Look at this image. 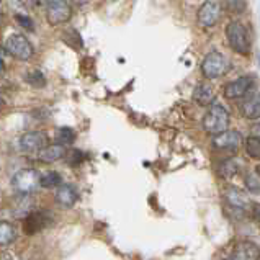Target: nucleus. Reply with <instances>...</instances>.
I'll list each match as a JSON object with an SVG mask.
<instances>
[{
    "label": "nucleus",
    "mask_w": 260,
    "mask_h": 260,
    "mask_svg": "<svg viewBox=\"0 0 260 260\" xmlns=\"http://www.w3.org/2000/svg\"><path fill=\"white\" fill-rule=\"evenodd\" d=\"M48 146V138L41 131H29L20 138V147L25 152H40Z\"/></svg>",
    "instance_id": "obj_12"
},
{
    "label": "nucleus",
    "mask_w": 260,
    "mask_h": 260,
    "mask_svg": "<svg viewBox=\"0 0 260 260\" xmlns=\"http://www.w3.org/2000/svg\"><path fill=\"white\" fill-rule=\"evenodd\" d=\"M4 103H5V102H4V96H2V93H0V108L4 107Z\"/></svg>",
    "instance_id": "obj_33"
},
{
    "label": "nucleus",
    "mask_w": 260,
    "mask_h": 260,
    "mask_svg": "<svg viewBox=\"0 0 260 260\" xmlns=\"http://www.w3.org/2000/svg\"><path fill=\"white\" fill-rule=\"evenodd\" d=\"M77 200H79V191L71 183H62L56 191V202L64 208L74 206L77 203Z\"/></svg>",
    "instance_id": "obj_15"
},
{
    "label": "nucleus",
    "mask_w": 260,
    "mask_h": 260,
    "mask_svg": "<svg viewBox=\"0 0 260 260\" xmlns=\"http://www.w3.org/2000/svg\"><path fill=\"white\" fill-rule=\"evenodd\" d=\"M17 237V231H15L13 224L7 221H0V246H9Z\"/></svg>",
    "instance_id": "obj_19"
},
{
    "label": "nucleus",
    "mask_w": 260,
    "mask_h": 260,
    "mask_svg": "<svg viewBox=\"0 0 260 260\" xmlns=\"http://www.w3.org/2000/svg\"><path fill=\"white\" fill-rule=\"evenodd\" d=\"M15 21L21 26V28H25L28 29V31H33L35 29V21L28 17V15H21V13H17L15 15Z\"/></svg>",
    "instance_id": "obj_25"
},
{
    "label": "nucleus",
    "mask_w": 260,
    "mask_h": 260,
    "mask_svg": "<svg viewBox=\"0 0 260 260\" xmlns=\"http://www.w3.org/2000/svg\"><path fill=\"white\" fill-rule=\"evenodd\" d=\"M72 2L77 5H84V4H87V0H72Z\"/></svg>",
    "instance_id": "obj_31"
},
{
    "label": "nucleus",
    "mask_w": 260,
    "mask_h": 260,
    "mask_svg": "<svg viewBox=\"0 0 260 260\" xmlns=\"http://www.w3.org/2000/svg\"><path fill=\"white\" fill-rule=\"evenodd\" d=\"M66 146H61V144H51V146H46L44 149H41L40 152H36V157L41 162H56L59 159L66 157Z\"/></svg>",
    "instance_id": "obj_17"
},
{
    "label": "nucleus",
    "mask_w": 260,
    "mask_h": 260,
    "mask_svg": "<svg viewBox=\"0 0 260 260\" xmlns=\"http://www.w3.org/2000/svg\"><path fill=\"white\" fill-rule=\"evenodd\" d=\"M40 185L43 188H59L62 185V177L56 170H49V172L41 175Z\"/></svg>",
    "instance_id": "obj_18"
},
{
    "label": "nucleus",
    "mask_w": 260,
    "mask_h": 260,
    "mask_svg": "<svg viewBox=\"0 0 260 260\" xmlns=\"http://www.w3.org/2000/svg\"><path fill=\"white\" fill-rule=\"evenodd\" d=\"M252 87H254V77L242 76L239 79L228 82L224 88H222V93H224V96L229 100H237V99L246 96L252 90Z\"/></svg>",
    "instance_id": "obj_8"
},
{
    "label": "nucleus",
    "mask_w": 260,
    "mask_h": 260,
    "mask_svg": "<svg viewBox=\"0 0 260 260\" xmlns=\"http://www.w3.org/2000/svg\"><path fill=\"white\" fill-rule=\"evenodd\" d=\"M226 38L229 46L233 48V51L239 53L242 56H246L250 53V40L247 28L244 26L239 21H231L226 28Z\"/></svg>",
    "instance_id": "obj_2"
},
{
    "label": "nucleus",
    "mask_w": 260,
    "mask_h": 260,
    "mask_svg": "<svg viewBox=\"0 0 260 260\" xmlns=\"http://www.w3.org/2000/svg\"><path fill=\"white\" fill-rule=\"evenodd\" d=\"M71 17H72V9L68 0H53L51 4H48L46 20L49 21V25L57 26L68 23Z\"/></svg>",
    "instance_id": "obj_7"
},
{
    "label": "nucleus",
    "mask_w": 260,
    "mask_h": 260,
    "mask_svg": "<svg viewBox=\"0 0 260 260\" xmlns=\"http://www.w3.org/2000/svg\"><path fill=\"white\" fill-rule=\"evenodd\" d=\"M255 175H257V177L260 178V164H258V166L255 167Z\"/></svg>",
    "instance_id": "obj_32"
},
{
    "label": "nucleus",
    "mask_w": 260,
    "mask_h": 260,
    "mask_svg": "<svg viewBox=\"0 0 260 260\" xmlns=\"http://www.w3.org/2000/svg\"><path fill=\"white\" fill-rule=\"evenodd\" d=\"M193 100H195L198 105L202 107H213L214 100H216V93H214V88L210 84H198L193 90Z\"/></svg>",
    "instance_id": "obj_16"
},
{
    "label": "nucleus",
    "mask_w": 260,
    "mask_h": 260,
    "mask_svg": "<svg viewBox=\"0 0 260 260\" xmlns=\"http://www.w3.org/2000/svg\"><path fill=\"white\" fill-rule=\"evenodd\" d=\"M250 213H252V216H254V219L257 222H260V203H252Z\"/></svg>",
    "instance_id": "obj_28"
},
{
    "label": "nucleus",
    "mask_w": 260,
    "mask_h": 260,
    "mask_svg": "<svg viewBox=\"0 0 260 260\" xmlns=\"http://www.w3.org/2000/svg\"><path fill=\"white\" fill-rule=\"evenodd\" d=\"M241 113L247 120H260V93L254 92L241 103Z\"/></svg>",
    "instance_id": "obj_14"
},
{
    "label": "nucleus",
    "mask_w": 260,
    "mask_h": 260,
    "mask_svg": "<svg viewBox=\"0 0 260 260\" xmlns=\"http://www.w3.org/2000/svg\"><path fill=\"white\" fill-rule=\"evenodd\" d=\"M244 182H246L247 190L250 193H254V195H258V193H260V178L257 175L247 174L246 177H244Z\"/></svg>",
    "instance_id": "obj_24"
},
{
    "label": "nucleus",
    "mask_w": 260,
    "mask_h": 260,
    "mask_svg": "<svg viewBox=\"0 0 260 260\" xmlns=\"http://www.w3.org/2000/svg\"><path fill=\"white\" fill-rule=\"evenodd\" d=\"M41 180V175L36 172L35 169H21L12 177V185L21 195H28V193L35 191L38 188Z\"/></svg>",
    "instance_id": "obj_4"
},
{
    "label": "nucleus",
    "mask_w": 260,
    "mask_h": 260,
    "mask_svg": "<svg viewBox=\"0 0 260 260\" xmlns=\"http://www.w3.org/2000/svg\"><path fill=\"white\" fill-rule=\"evenodd\" d=\"M246 154L250 159H260V135L249 136L246 139Z\"/></svg>",
    "instance_id": "obj_20"
},
{
    "label": "nucleus",
    "mask_w": 260,
    "mask_h": 260,
    "mask_svg": "<svg viewBox=\"0 0 260 260\" xmlns=\"http://www.w3.org/2000/svg\"><path fill=\"white\" fill-rule=\"evenodd\" d=\"M203 129L213 136H218L221 133L228 131L229 126V111L222 105H213L203 116Z\"/></svg>",
    "instance_id": "obj_1"
},
{
    "label": "nucleus",
    "mask_w": 260,
    "mask_h": 260,
    "mask_svg": "<svg viewBox=\"0 0 260 260\" xmlns=\"http://www.w3.org/2000/svg\"><path fill=\"white\" fill-rule=\"evenodd\" d=\"M13 2H17L21 7H33L36 4V0H13Z\"/></svg>",
    "instance_id": "obj_29"
},
{
    "label": "nucleus",
    "mask_w": 260,
    "mask_h": 260,
    "mask_svg": "<svg viewBox=\"0 0 260 260\" xmlns=\"http://www.w3.org/2000/svg\"><path fill=\"white\" fill-rule=\"evenodd\" d=\"M224 260H231V258H224Z\"/></svg>",
    "instance_id": "obj_35"
},
{
    "label": "nucleus",
    "mask_w": 260,
    "mask_h": 260,
    "mask_svg": "<svg viewBox=\"0 0 260 260\" xmlns=\"http://www.w3.org/2000/svg\"><path fill=\"white\" fill-rule=\"evenodd\" d=\"M66 160H68L69 166H77V164H80V162L84 160V154L80 152L79 149H72V151H69L68 154H66Z\"/></svg>",
    "instance_id": "obj_26"
},
{
    "label": "nucleus",
    "mask_w": 260,
    "mask_h": 260,
    "mask_svg": "<svg viewBox=\"0 0 260 260\" xmlns=\"http://www.w3.org/2000/svg\"><path fill=\"white\" fill-rule=\"evenodd\" d=\"M229 71L228 57L219 53V51H211L208 53L202 62V74L206 79H218Z\"/></svg>",
    "instance_id": "obj_3"
},
{
    "label": "nucleus",
    "mask_w": 260,
    "mask_h": 260,
    "mask_svg": "<svg viewBox=\"0 0 260 260\" xmlns=\"http://www.w3.org/2000/svg\"><path fill=\"white\" fill-rule=\"evenodd\" d=\"M260 258V247L252 241H239L236 242L233 249L231 260H258Z\"/></svg>",
    "instance_id": "obj_13"
},
{
    "label": "nucleus",
    "mask_w": 260,
    "mask_h": 260,
    "mask_svg": "<svg viewBox=\"0 0 260 260\" xmlns=\"http://www.w3.org/2000/svg\"><path fill=\"white\" fill-rule=\"evenodd\" d=\"M239 169H241V164H239V162H236V160H233V159H228V160H224V162H222V164L219 166V174H221L222 177L229 178V177H234L236 174H239Z\"/></svg>",
    "instance_id": "obj_22"
},
{
    "label": "nucleus",
    "mask_w": 260,
    "mask_h": 260,
    "mask_svg": "<svg viewBox=\"0 0 260 260\" xmlns=\"http://www.w3.org/2000/svg\"><path fill=\"white\" fill-rule=\"evenodd\" d=\"M25 80L29 84V85H33V87H44L46 85V77L43 76V74L40 71H33V72H28L26 76H25Z\"/></svg>",
    "instance_id": "obj_23"
},
{
    "label": "nucleus",
    "mask_w": 260,
    "mask_h": 260,
    "mask_svg": "<svg viewBox=\"0 0 260 260\" xmlns=\"http://www.w3.org/2000/svg\"><path fill=\"white\" fill-rule=\"evenodd\" d=\"M224 202L228 205V210L233 211V213H237V216H239V218L252 206L249 203L247 197L244 195V193L239 188H234V187L226 190V193H224Z\"/></svg>",
    "instance_id": "obj_10"
},
{
    "label": "nucleus",
    "mask_w": 260,
    "mask_h": 260,
    "mask_svg": "<svg viewBox=\"0 0 260 260\" xmlns=\"http://www.w3.org/2000/svg\"><path fill=\"white\" fill-rule=\"evenodd\" d=\"M4 53H2V49H0V74L4 72V59H2Z\"/></svg>",
    "instance_id": "obj_30"
},
{
    "label": "nucleus",
    "mask_w": 260,
    "mask_h": 260,
    "mask_svg": "<svg viewBox=\"0 0 260 260\" xmlns=\"http://www.w3.org/2000/svg\"><path fill=\"white\" fill-rule=\"evenodd\" d=\"M241 143H242L241 133L231 129V131H224V133H221V135L214 136L211 146L221 152H236L241 147Z\"/></svg>",
    "instance_id": "obj_9"
},
{
    "label": "nucleus",
    "mask_w": 260,
    "mask_h": 260,
    "mask_svg": "<svg viewBox=\"0 0 260 260\" xmlns=\"http://www.w3.org/2000/svg\"><path fill=\"white\" fill-rule=\"evenodd\" d=\"M51 221H53V219H51V214L46 210L33 211L25 218L23 229H25V233L28 236H31V234H36L38 231H41V229H44L46 226H49Z\"/></svg>",
    "instance_id": "obj_11"
},
{
    "label": "nucleus",
    "mask_w": 260,
    "mask_h": 260,
    "mask_svg": "<svg viewBox=\"0 0 260 260\" xmlns=\"http://www.w3.org/2000/svg\"><path fill=\"white\" fill-rule=\"evenodd\" d=\"M224 2L222 0H205L202 9L198 10V23L203 28H213L222 17Z\"/></svg>",
    "instance_id": "obj_6"
},
{
    "label": "nucleus",
    "mask_w": 260,
    "mask_h": 260,
    "mask_svg": "<svg viewBox=\"0 0 260 260\" xmlns=\"http://www.w3.org/2000/svg\"><path fill=\"white\" fill-rule=\"evenodd\" d=\"M226 7L229 13H242L246 10V2L244 0H228Z\"/></svg>",
    "instance_id": "obj_27"
},
{
    "label": "nucleus",
    "mask_w": 260,
    "mask_h": 260,
    "mask_svg": "<svg viewBox=\"0 0 260 260\" xmlns=\"http://www.w3.org/2000/svg\"><path fill=\"white\" fill-rule=\"evenodd\" d=\"M43 2H46V4H51V2H53V0H43Z\"/></svg>",
    "instance_id": "obj_34"
},
{
    "label": "nucleus",
    "mask_w": 260,
    "mask_h": 260,
    "mask_svg": "<svg viewBox=\"0 0 260 260\" xmlns=\"http://www.w3.org/2000/svg\"><path fill=\"white\" fill-rule=\"evenodd\" d=\"M5 51L10 56L20 59V61H28V59H31L35 53V49L31 46V43L28 41V38H25L23 35H18V33H13L7 38Z\"/></svg>",
    "instance_id": "obj_5"
},
{
    "label": "nucleus",
    "mask_w": 260,
    "mask_h": 260,
    "mask_svg": "<svg viewBox=\"0 0 260 260\" xmlns=\"http://www.w3.org/2000/svg\"><path fill=\"white\" fill-rule=\"evenodd\" d=\"M76 141V131L72 128H59L56 131V144L71 146Z\"/></svg>",
    "instance_id": "obj_21"
}]
</instances>
